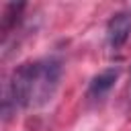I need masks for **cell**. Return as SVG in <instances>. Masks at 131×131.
Segmentation results:
<instances>
[{
  "mask_svg": "<svg viewBox=\"0 0 131 131\" xmlns=\"http://www.w3.org/2000/svg\"><path fill=\"white\" fill-rule=\"evenodd\" d=\"M61 82V63L53 57L20 63L12 70L2 92V115L10 119L18 111L45 106Z\"/></svg>",
  "mask_w": 131,
  "mask_h": 131,
  "instance_id": "obj_1",
  "label": "cell"
},
{
  "mask_svg": "<svg viewBox=\"0 0 131 131\" xmlns=\"http://www.w3.org/2000/svg\"><path fill=\"white\" fill-rule=\"evenodd\" d=\"M131 33V12H117L106 23V43L111 49H119L127 43Z\"/></svg>",
  "mask_w": 131,
  "mask_h": 131,
  "instance_id": "obj_2",
  "label": "cell"
},
{
  "mask_svg": "<svg viewBox=\"0 0 131 131\" xmlns=\"http://www.w3.org/2000/svg\"><path fill=\"white\" fill-rule=\"evenodd\" d=\"M117 78H119V68H106V70L98 72V74L90 80V84H88L86 98L92 100V102L102 100V98L108 94V90L115 86Z\"/></svg>",
  "mask_w": 131,
  "mask_h": 131,
  "instance_id": "obj_3",
  "label": "cell"
},
{
  "mask_svg": "<svg viewBox=\"0 0 131 131\" xmlns=\"http://www.w3.org/2000/svg\"><path fill=\"white\" fill-rule=\"evenodd\" d=\"M127 100L131 102V78H129V84H127Z\"/></svg>",
  "mask_w": 131,
  "mask_h": 131,
  "instance_id": "obj_4",
  "label": "cell"
}]
</instances>
